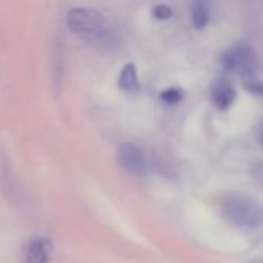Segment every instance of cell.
<instances>
[{"label":"cell","mask_w":263,"mask_h":263,"mask_svg":"<svg viewBox=\"0 0 263 263\" xmlns=\"http://www.w3.org/2000/svg\"><path fill=\"white\" fill-rule=\"evenodd\" d=\"M221 65L226 71L241 74L252 68V51L248 45L238 44L221 54Z\"/></svg>","instance_id":"4"},{"label":"cell","mask_w":263,"mask_h":263,"mask_svg":"<svg viewBox=\"0 0 263 263\" xmlns=\"http://www.w3.org/2000/svg\"><path fill=\"white\" fill-rule=\"evenodd\" d=\"M240 78H241V82H243V85H245V88H246L248 91H251V93H254V95L263 96V81L258 79V76H257V73L254 71V68H251V70L241 73Z\"/></svg>","instance_id":"9"},{"label":"cell","mask_w":263,"mask_h":263,"mask_svg":"<svg viewBox=\"0 0 263 263\" xmlns=\"http://www.w3.org/2000/svg\"><path fill=\"white\" fill-rule=\"evenodd\" d=\"M211 99L218 110H228L234 105L237 99V91L226 78H218L211 85Z\"/></svg>","instance_id":"5"},{"label":"cell","mask_w":263,"mask_h":263,"mask_svg":"<svg viewBox=\"0 0 263 263\" xmlns=\"http://www.w3.org/2000/svg\"><path fill=\"white\" fill-rule=\"evenodd\" d=\"M224 215L241 228H258L263 224V208L249 197L229 195L221 203Z\"/></svg>","instance_id":"2"},{"label":"cell","mask_w":263,"mask_h":263,"mask_svg":"<svg viewBox=\"0 0 263 263\" xmlns=\"http://www.w3.org/2000/svg\"><path fill=\"white\" fill-rule=\"evenodd\" d=\"M67 25L70 31L84 41L102 50L116 47L118 36L108 21L93 8H71L67 14Z\"/></svg>","instance_id":"1"},{"label":"cell","mask_w":263,"mask_h":263,"mask_svg":"<svg viewBox=\"0 0 263 263\" xmlns=\"http://www.w3.org/2000/svg\"><path fill=\"white\" fill-rule=\"evenodd\" d=\"M209 2L208 0H194L192 4V11H191V17H192V25L197 30H204L206 25L209 24Z\"/></svg>","instance_id":"8"},{"label":"cell","mask_w":263,"mask_h":263,"mask_svg":"<svg viewBox=\"0 0 263 263\" xmlns=\"http://www.w3.org/2000/svg\"><path fill=\"white\" fill-rule=\"evenodd\" d=\"M172 14H174V11L167 5H163V4L154 7V10H152V16L158 21H167L172 17Z\"/></svg>","instance_id":"11"},{"label":"cell","mask_w":263,"mask_h":263,"mask_svg":"<svg viewBox=\"0 0 263 263\" xmlns=\"http://www.w3.org/2000/svg\"><path fill=\"white\" fill-rule=\"evenodd\" d=\"M118 87L122 93L127 95H135L140 91V79H138V71L134 62H128L122 67L119 78H118Z\"/></svg>","instance_id":"7"},{"label":"cell","mask_w":263,"mask_h":263,"mask_svg":"<svg viewBox=\"0 0 263 263\" xmlns=\"http://www.w3.org/2000/svg\"><path fill=\"white\" fill-rule=\"evenodd\" d=\"M118 161L122 169L135 177H143L147 172V163L143 149L132 143H125L118 149Z\"/></svg>","instance_id":"3"},{"label":"cell","mask_w":263,"mask_h":263,"mask_svg":"<svg viewBox=\"0 0 263 263\" xmlns=\"http://www.w3.org/2000/svg\"><path fill=\"white\" fill-rule=\"evenodd\" d=\"M51 241L45 237L31 240L25 251V263H50Z\"/></svg>","instance_id":"6"},{"label":"cell","mask_w":263,"mask_h":263,"mask_svg":"<svg viewBox=\"0 0 263 263\" xmlns=\"http://www.w3.org/2000/svg\"><path fill=\"white\" fill-rule=\"evenodd\" d=\"M258 141H260V144H261V147H263V127H261L260 132H258Z\"/></svg>","instance_id":"12"},{"label":"cell","mask_w":263,"mask_h":263,"mask_svg":"<svg viewBox=\"0 0 263 263\" xmlns=\"http://www.w3.org/2000/svg\"><path fill=\"white\" fill-rule=\"evenodd\" d=\"M160 99L166 105H177L184 99V91L178 87H169L160 93Z\"/></svg>","instance_id":"10"}]
</instances>
